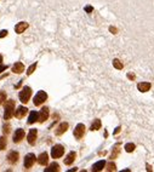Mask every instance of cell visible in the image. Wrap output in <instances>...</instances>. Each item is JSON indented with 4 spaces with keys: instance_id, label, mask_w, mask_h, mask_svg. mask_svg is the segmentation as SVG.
<instances>
[{
    "instance_id": "cell-1",
    "label": "cell",
    "mask_w": 154,
    "mask_h": 172,
    "mask_svg": "<svg viewBox=\"0 0 154 172\" xmlns=\"http://www.w3.org/2000/svg\"><path fill=\"white\" fill-rule=\"evenodd\" d=\"M13 115H15V101H13V100L5 101V112H4V119H5V120H10Z\"/></svg>"
},
{
    "instance_id": "cell-2",
    "label": "cell",
    "mask_w": 154,
    "mask_h": 172,
    "mask_svg": "<svg viewBox=\"0 0 154 172\" xmlns=\"http://www.w3.org/2000/svg\"><path fill=\"white\" fill-rule=\"evenodd\" d=\"M31 96H32V89H31L29 86H24L22 90L20 91V95H18L20 101H21L22 103H27V102L29 101Z\"/></svg>"
},
{
    "instance_id": "cell-3",
    "label": "cell",
    "mask_w": 154,
    "mask_h": 172,
    "mask_svg": "<svg viewBox=\"0 0 154 172\" xmlns=\"http://www.w3.org/2000/svg\"><path fill=\"white\" fill-rule=\"evenodd\" d=\"M46 100H47V93L45 91H38L36 95L34 96L33 103L35 107H38V105H41Z\"/></svg>"
},
{
    "instance_id": "cell-4",
    "label": "cell",
    "mask_w": 154,
    "mask_h": 172,
    "mask_svg": "<svg viewBox=\"0 0 154 172\" xmlns=\"http://www.w3.org/2000/svg\"><path fill=\"white\" fill-rule=\"evenodd\" d=\"M63 154H65V148H63V146L56 144V146L52 147V149H51V156H52L54 159H60L61 156H63Z\"/></svg>"
},
{
    "instance_id": "cell-5",
    "label": "cell",
    "mask_w": 154,
    "mask_h": 172,
    "mask_svg": "<svg viewBox=\"0 0 154 172\" xmlns=\"http://www.w3.org/2000/svg\"><path fill=\"white\" fill-rule=\"evenodd\" d=\"M35 160H38V158H35V155L29 153L24 156V161H23V165H24V169H32L34 165Z\"/></svg>"
},
{
    "instance_id": "cell-6",
    "label": "cell",
    "mask_w": 154,
    "mask_h": 172,
    "mask_svg": "<svg viewBox=\"0 0 154 172\" xmlns=\"http://www.w3.org/2000/svg\"><path fill=\"white\" fill-rule=\"evenodd\" d=\"M85 125L84 124H78L75 128H74V132H73V135H74V137L77 138V139H81V138L84 137V135H85Z\"/></svg>"
},
{
    "instance_id": "cell-7",
    "label": "cell",
    "mask_w": 154,
    "mask_h": 172,
    "mask_svg": "<svg viewBox=\"0 0 154 172\" xmlns=\"http://www.w3.org/2000/svg\"><path fill=\"white\" fill-rule=\"evenodd\" d=\"M49 115H50V110H49V108L47 107H44V108H41V110L39 112V123L40 124H43L45 123L47 119H49Z\"/></svg>"
},
{
    "instance_id": "cell-8",
    "label": "cell",
    "mask_w": 154,
    "mask_h": 172,
    "mask_svg": "<svg viewBox=\"0 0 154 172\" xmlns=\"http://www.w3.org/2000/svg\"><path fill=\"white\" fill-rule=\"evenodd\" d=\"M18 159H20V154L18 151L16 150H11L9 154H7V161L11 164V165H15L18 162Z\"/></svg>"
},
{
    "instance_id": "cell-9",
    "label": "cell",
    "mask_w": 154,
    "mask_h": 172,
    "mask_svg": "<svg viewBox=\"0 0 154 172\" xmlns=\"http://www.w3.org/2000/svg\"><path fill=\"white\" fill-rule=\"evenodd\" d=\"M36 137H38V131L35 128H31L29 132H28V136H27V141L31 146H34L35 144V141H36Z\"/></svg>"
},
{
    "instance_id": "cell-10",
    "label": "cell",
    "mask_w": 154,
    "mask_h": 172,
    "mask_svg": "<svg viewBox=\"0 0 154 172\" xmlns=\"http://www.w3.org/2000/svg\"><path fill=\"white\" fill-rule=\"evenodd\" d=\"M24 136H26L24 130H22V128H17V130L15 131V133H13V143H20L23 138H24Z\"/></svg>"
},
{
    "instance_id": "cell-11",
    "label": "cell",
    "mask_w": 154,
    "mask_h": 172,
    "mask_svg": "<svg viewBox=\"0 0 154 172\" xmlns=\"http://www.w3.org/2000/svg\"><path fill=\"white\" fill-rule=\"evenodd\" d=\"M28 113V109L26 108V107H23V105H20V107H17V109L15 110V116L17 118V119H22L26 116V114Z\"/></svg>"
},
{
    "instance_id": "cell-12",
    "label": "cell",
    "mask_w": 154,
    "mask_h": 172,
    "mask_svg": "<svg viewBox=\"0 0 154 172\" xmlns=\"http://www.w3.org/2000/svg\"><path fill=\"white\" fill-rule=\"evenodd\" d=\"M68 127H69L68 123H61V124L58 125V127L56 128L55 135H56V136H61V135H63L67 130H68Z\"/></svg>"
},
{
    "instance_id": "cell-13",
    "label": "cell",
    "mask_w": 154,
    "mask_h": 172,
    "mask_svg": "<svg viewBox=\"0 0 154 172\" xmlns=\"http://www.w3.org/2000/svg\"><path fill=\"white\" fill-rule=\"evenodd\" d=\"M27 28H28V23L27 22H20V23H17V24L15 26V32H16L17 34H22Z\"/></svg>"
},
{
    "instance_id": "cell-14",
    "label": "cell",
    "mask_w": 154,
    "mask_h": 172,
    "mask_svg": "<svg viewBox=\"0 0 154 172\" xmlns=\"http://www.w3.org/2000/svg\"><path fill=\"white\" fill-rule=\"evenodd\" d=\"M38 164L41 165V166H46V165L49 164V155H47L46 151H45V153H41V154L38 156Z\"/></svg>"
},
{
    "instance_id": "cell-15",
    "label": "cell",
    "mask_w": 154,
    "mask_h": 172,
    "mask_svg": "<svg viewBox=\"0 0 154 172\" xmlns=\"http://www.w3.org/2000/svg\"><path fill=\"white\" fill-rule=\"evenodd\" d=\"M151 87H152V84H151V82H147V81H144V82H138V84H137V89H138V91H141V92L149 91Z\"/></svg>"
},
{
    "instance_id": "cell-16",
    "label": "cell",
    "mask_w": 154,
    "mask_h": 172,
    "mask_svg": "<svg viewBox=\"0 0 154 172\" xmlns=\"http://www.w3.org/2000/svg\"><path fill=\"white\" fill-rule=\"evenodd\" d=\"M12 72L15 74H21V73H23L24 72V64H23L22 62H16L13 64V67H12Z\"/></svg>"
},
{
    "instance_id": "cell-17",
    "label": "cell",
    "mask_w": 154,
    "mask_h": 172,
    "mask_svg": "<svg viewBox=\"0 0 154 172\" xmlns=\"http://www.w3.org/2000/svg\"><path fill=\"white\" fill-rule=\"evenodd\" d=\"M75 158H77V153L75 151H70L66 156V159H65V164H66L67 166L72 165L74 162V160H75Z\"/></svg>"
},
{
    "instance_id": "cell-18",
    "label": "cell",
    "mask_w": 154,
    "mask_h": 172,
    "mask_svg": "<svg viewBox=\"0 0 154 172\" xmlns=\"http://www.w3.org/2000/svg\"><path fill=\"white\" fill-rule=\"evenodd\" d=\"M107 164H106V161L104 160H99L97 161L96 164H94V166H92V171L97 172V171H102L103 169H104V166H106Z\"/></svg>"
},
{
    "instance_id": "cell-19",
    "label": "cell",
    "mask_w": 154,
    "mask_h": 172,
    "mask_svg": "<svg viewBox=\"0 0 154 172\" xmlns=\"http://www.w3.org/2000/svg\"><path fill=\"white\" fill-rule=\"evenodd\" d=\"M39 120V113L38 112H31V114H29V118H28V124L29 125H32L34 124L35 121H38Z\"/></svg>"
},
{
    "instance_id": "cell-20",
    "label": "cell",
    "mask_w": 154,
    "mask_h": 172,
    "mask_svg": "<svg viewBox=\"0 0 154 172\" xmlns=\"http://www.w3.org/2000/svg\"><path fill=\"white\" fill-rule=\"evenodd\" d=\"M60 171V165L57 162H52L49 165V167H46L44 172H58Z\"/></svg>"
},
{
    "instance_id": "cell-21",
    "label": "cell",
    "mask_w": 154,
    "mask_h": 172,
    "mask_svg": "<svg viewBox=\"0 0 154 172\" xmlns=\"http://www.w3.org/2000/svg\"><path fill=\"white\" fill-rule=\"evenodd\" d=\"M119 153H120V149H119V143H118V144H115V146L113 147L112 154L109 155V159H117L118 155H119Z\"/></svg>"
},
{
    "instance_id": "cell-22",
    "label": "cell",
    "mask_w": 154,
    "mask_h": 172,
    "mask_svg": "<svg viewBox=\"0 0 154 172\" xmlns=\"http://www.w3.org/2000/svg\"><path fill=\"white\" fill-rule=\"evenodd\" d=\"M101 126H102L101 120H99V119H95V120H94V123H92V124H91V126H90V130H91V131H97V130L101 128Z\"/></svg>"
},
{
    "instance_id": "cell-23",
    "label": "cell",
    "mask_w": 154,
    "mask_h": 172,
    "mask_svg": "<svg viewBox=\"0 0 154 172\" xmlns=\"http://www.w3.org/2000/svg\"><path fill=\"white\" fill-rule=\"evenodd\" d=\"M113 67H114L115 69H119V70H121V69L124 68V64L121 63L118 58H115V59H113Z\"/></svg>"
},
{
    "instance_id": "cell-24",
    "label": "cell",
    "mask_w": 154,
    "mask_h": 172,
    "mask_svg": "<svg viewBox=\"0 0 154 172\" xmlns=\"http://www.w3.org/2000/svg\"><path fill=\"white\" fill-rule=\"evenodd\" d=\"M6 146H7V139L5 136L0 137V150H5L6 149Z\"/></svg>"
},
{
    "instance_id": "cell-25",
    "label": "cell",
    "mask_w": 154,
    "mask_h": 172,
    "mask_svg": "<svg viewBox=\"0 0 154 172\" xmlns=\"http://www.w3.org/2000/svg\"><path fill=\"white\" fill-rule=\"evenodd\" d=\"M135 149H136L135 143H128V144H125V150H126L128 153H132Z\"/></svg>"
},
{
    "instance_id": "cell-26",
    "label": "cell",
    "mask_w": 154,
    "mask_h": 172,
    "mask_svg": "<svg viewBox=\"0 0 154 172\" xmlns=\"http://www.w3.org/2000/svg\"><path fill=\"white\" fill-rule=\"evenodd\" d=\"M35 69H36V63H33V64H32L29 68L27 69V75H31V74H33Z\"/></svg>"
},
{
    "instance_id": "cell-27",
    "label": "cell",
    "mask_w": 154,
    "mask_h": 172,
    "mask_svg": "<svg viewBox=\"0 0 154 172\" xmlns=\"http://www.w3.org/2000/svg\"><path fill=\"white\" fill-rule=\"evenodd\" d=\"M10 124H4V126H2V132H4V135H7V133H10Z\"/></svg>"
},
{
    "instance_id": "cell-28",
    "label": "cell",
    "mask_w": 154,
    "mask_h": 172,
    "mask_svg": "<svg viewBox=\"0 0 154 172\" xmlns=\"http://www.w3.org/2000/svg\"><path fill=\"white\" fill-rule=\"evenodd\" d=\"M117 170V166L114 162H108L107 164V171H115Z\"/></svg>"
},
{
    "instance_id": "cell-29",
    "label": "cell",
    "mask_w": 154,
    "mask_h": 172,
    "mask_svg": "<svg viewBox=\"0 0 154 172\" xmlns=\"http://www.w3.org/2000/svg\"><path fill=\"white\" fill-rule=\"evenodd\" d=\"M5 101H6V93L4 91H0V105L5 103Z\"/></svg>"
},
{
    "instance_id": "cell-30",
    "label": "cell",
    "mask_w": 154,
    "mask_h": 172,
    "mask_svg": "<svg viewBox=\"0 0 154 172\" xmlns=\"http://www.w3.org/2000/svg\"><path fill=\"white\" fill-rule=\"evenodd\" d=\"M7 33H9V32L5 30V29H4V30H0V38H5V36L7 35Z\"/></svg>"
},
{
    "instance_id": "cell-31",
    "label": "cell",
    "mask_w": 154,
    "mask_h": 172,
    "mask_svg": "<svg viewBox=\"0 0 154 172\" xmlns=\"http://www.w3.org/2000/svg\"><path fill=\"white\" fill-rule=\"evenodd\" d=\"M84 10L88 12V13H90V12L94 11V7H92V6H85V9H84Z\"/></svg>"
},
{
    "instance_id": "cell-32",
    "label": "cell",
    "mask_w": 154,
    "mask_h": 172,
    "mask_svg": "<svg viewBox=\"0 0 154 172\" xmlns=\"http://www.w3.org/2000/svg\"><path fill=\"white\" fill-rule=\"evenodd\" d=\"M109 30L113 33V34H117V33H118V29H117L115 27H109Z\"/></svg>"
},
{
    "instance_id": "cell-33",
    "label": "cell",
    "mask_w": 154,
    "mask_h": 172,
    "mask_svg": "<svg viewBox=\"0 0 154 172\" xmlns=\"http://www.w3.org/2000/svg\"><path fill=\"white\" fill-rule=\"evenodd\" d=\"M7 69V66H5V64H0V73H2L4 70H6Z\"/></svg>"
},
{
    "instance_id": "cell-34",
    "label": "cell",
    "mask_w": 154,
    "mask_h": 172,
    "mask_svg": "<svg viewBox=\"0 0 154 172\" xmlns=\"http://www.w3.org/2000/svg\"><path fill=\"white\" fill-rule=\"evenodd\" d=\"M128 78H129L130 80H135V74H133V73H129V74H128Z\"/></svg>"
},
{
    "instance_id": "cell-35",
    "label": "cell",
    "mask_w": 154,
    "mask_h": 172,
    "mask_svg": "<svg viewBox=\"0 0 154 172\" xmlns=\"http://www.w3.org/2000/svg\"><path fill=\"white\" fill-rule=\"evenodd\" d=\"M119 132H120V126L115 128V131H114V135H117V133H119Z\"/></svg>"
},
{
    "instance_id": "cell-36",
    "label": "cell",
    "mask_w": 154,
    "mask_h": 172,
    "mask_svg": "<svg viewBox=\"0 0 154 172\" xmlns=\"http://www.w3.org/2000/svg\"><path fill=\"white\" fill-rule=\"evenodd\" d=\"M147 170H148V171H152V167H151V165H147Z\"/></svg>"
},
{
    "instance_id": "cell-37",
    "label": "cell",
    "mask_w": 154,
    "mask_h": 172,
    "mask_svg": "<svg viewBox=\"0 0 154 172\" xmlns=\"http://www.w3.org/2000/svg\"><path fill=\"white\" fill-rule=\"evenodd\" d=\"M1 62H2V56H1V53H0V64H1Z\"/></svg>"
}]
</instances>
